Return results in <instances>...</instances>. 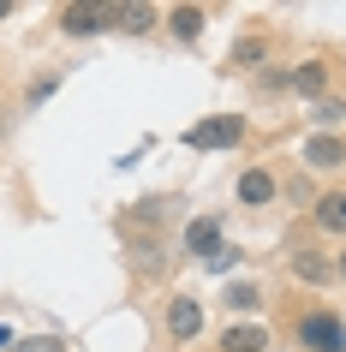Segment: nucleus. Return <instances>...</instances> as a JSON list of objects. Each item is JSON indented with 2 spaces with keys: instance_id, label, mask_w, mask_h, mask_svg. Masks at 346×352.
<instances>
[{
  "instance_id": "f8f14e48",
  "label": "nucleus",
  "mask_w": 346,
  "mask_h": 352,
  "mask_svg": "<svg viewBox=\"0 0 346 352\" xmlns=\"http://www.w3.org/2000/svg\"><path fill=\"white\" fill-rule=\"evenodd\" d=\"M167 24H173V36H180V42H197L203 36V12H197V6H173Z\"/></svg>"
},
{
  "instance_id": "39448f33",
  "label": "nucleus",
  "mask_w": 346,
  "mask_h": 352,
  "mask_svg": "<svg viewBox=\"0 0 346 352\" xmlns=\"http://www.w3.org/2000/svg\"><path fill=\"white\" fill-rule=\"evenodd\" d=\"M185 251L203 257V263H215L221 251H227V245H221V221H215V215H197V221L185 227Z\"/></svg>"
},
{
  "instance_id": "20e7f679",
  "label": "nucleus",
  "mask_w": 346,
  "mask_h": 352,
  "mask_svg": "<svg viewBox=\"0 0 346 352\" xmlns=\"http://www.w3.org/2000/svg\"><path fill=\"white\" fill-rule=\"evenodd\" d=\"M113 24V6H60V30L66 36H96Z\"/></svg>"
},
{
  "instance_id": "9b49d317",
  "label": "nucleus",
  "mask_w": 346,
  "mask_h": 352,
  "mask_svg": "<svg viewBox=\"0 0 346 352\" xmlns=\"http://www.w3.org/2000/svg\"><path fill=\"white\" fill-rule=\"evenodd\" d=\"M316 227H323V233H346V191L316 197Z\"/></svg>"
},
{
  "instance_id": "ddd939ff",
  "label": "nucleus",
  "mask_w": 346,
  "mask_h": 352,
  "mask_svg": "<svg viewBox=\"0 0 346 352\" xmlns=\"http://www.w3.org/2000/svg\"><path fill=\"white\" fill-rule=\"evenodd\" d=\"M113 24L138 36V30H149V24H155V6H113Z\"/></svg>"
},
{
  "instance_id": "4468645a",
  "label": "nucleus",
  "mask_w": 346,
  "mask_h": 352,
  "mask_svg": "<svg viewBox=\"0 0 346 352\" xmlns=\"http://www.w3.org/2000/svg\"><path fill=\"white\" fill-rule=\"evenodd\" d=\"M221 298H227V311H257V287H251V280H233Z\"/></svg>"
},
{
  "instance_id": "9d476101",
  "label": "nucleus",
  "mask_w": 346,
  "mask_h": 352,
  "mask_svg": "<svg viewBox=\"0 0 346 352\" xmlns=\"http://www.w3.org/2000/svg\"><path fill=\"white\" fill-rule=\"evenodd\" d=\"M292 275L310 280V287H323V280H334V263L323 251H292Z\"/></svg>"
},
{
  "instance_id": "423d86ee",
  "label": "nucleus",
  "mask_w": 346,
  "mask_h": 352,
  "mask_svg": "<svg viewBox=\"0 0 346 352\" xmlns=\"http://www.w3.org/2000/svg\"><path fill=\"white\" fill-rule=\"evenodd\" d=\"M305 167H346V138H334V131H316V138H305Z\"/></svg>"
},
{
  "instance_id": "412c9836",
  "label": "nucleus",
  "mask_w": 346,
  "mask_h": 352,
  "mask_svg": "<svg viewBox=\"0 0 346 352\" xmlns=\"http://www.w3.org/2000/svg\"><path fill=\"white\" fill-rule=\"evenodd\" d=\"M6 12H12V0H0V19H6Z\"/></svg>"
},
{
  "instance_id": "a211bd4d",
  "label": "nucleus",
  "mask_w": 346,
  "mask_h": 352,
  "mask_svg": "<svg viewBox=\"0 0 346 352\" xmlns=\"http://www.w3.org/2000/svg\"><path fill=\"white\" fill-rule=\"evenodd\" d=\"M60 90V72H48V78H36V84H30V108H42V102H48V96Z\"/></svg>"
},
{
  "instance_id": "f257e3e1",
  "label": "nucleus",
  "mask_w": 346,
  "mask_h": 352,
  "mask_svg": "<svg viewBox=\"0 0 346 352\" xmlns=\"http://www.w3.org/2000/svg\"><path fill=\"white\" fill-rule=\"evenodd\" d=\"M185 144L191 149H239L245 144V120L239 113H209V120H197L185 131Z\"/></svg>"
},
{
  "instance_id": "0eeeda50",
  "label": "nucleus",
  "mask_w": 346,
  "mask_h": 352,
  "mask_svg": "<svg viewBox=\"0 0 346 352\" xmlns=\"http://www.w3.org/2000/svg\"><path fill=\"white\" fill-rule=\"evenodd\" d=\"M221 352H269V329L263 322H233L221 334Z\"/></svg>"
},
{
  "instance_id": "6e6552de",
  "label": "nucleus",
  "mask_w": 346,
  "mask_h": 352,
  "mask_svg": "<svg viewBox=\"0 0 346 352\" xmlns=\"http://www.w3.org/2000/svg\"><path fill=\"white\" fill-rule=\"evenodd\" d=\"M233 191H239V204H269V197H274V173H269V167H245Z\"/></svg>"
},
{
  "instance_id": "aec40b11",
  "label": "nucleus",
  "mask_w": 346,
  "mask_h": 352,
  "mask_svg": "<svg viewBox=\"0 0 346 352\" xmlns=\"http://www.w3.org/2000/svg\"><path fill=\"white\" fill-rule=\"evenodd\" d=\"M334 275H340V280H346V251H340V257H334Z\"/></svg>"
},
{
  "instance_id": "f03ea898",
  "label": "nucleus",
  "mask_w": 346,
  "mask_h": 352,
  "mask_svg": "<svg viewBox=\"0 0 346 352\" xmlns=\"http://www.w3.org/2000/svg\"><path fill=\"white\" fill-rule=\"evenodd\" d=\"M299 340L310 352H346V322L334 311H305L299 316Z\"/></svg>"
},
{
  "instance_id": "2eb2a0df",
  "label": "nucleus",
  "mask_w": 346,
  "mask_h": 352,
  "mask_svg": "<svg viewBox=\"0 0 346 352\" xmlns=\"http://www.w3.org/2000/svg\"><path fill=\"white\" fill-rule=\"evenodd\" d=\"M12 352H66V334H30V340H12Z\"/></svg>"
},
{
  "instance_id": "1a4fd4ad",
  "label": "nucleus",
  "mask_w": 346,
  "mask_h": 352,
  "mask_svg": "<svg viewBox=\"0 0 346 352\" xmlns=\"http://www.w3.org/2000/svg\"><path fill=\"white\" fill-rule=\"evenodd\" d=\"M287 90H299V96H323V90H328V66H323V60L292 66V72H287Z\"/></svg>"
},
{
  "instance_id": "f3484780",
  "label": "nucleus",
  "mask_w": 346,
  "mask_h": 352,
  "mask_svg": "<svg viewBox=\"0 0 346 352\" xmlns=\"http://www.w3.org/2000/svg\"><path fill=\"white\" fill-rule=\"evenodd\" d=\"M257 60H263V36H245L233 48V66H257Z\"/></svg>"
},
{
  "instance_id": "dca6fc26",
  "label": "nucleus",
  "mask_w": 346,
  "mask_h": 352,
  "mask_svg": "<svg viewBox=\"0 0 346 352\" xmlns=\"http://www.w3.org/2000/svg\"><path fill=\"white\" fill-rule=\"evenodd\" d=\"M346 120V102L340 96H323V102H316V126H340Z\"/></svg>"
},
{
  "instance_id": "6ab92c4d",
  "label": "nucleus",
  "mask_w": 346,
  "mask_h": 352,
  "mask_svg": "<svg viewBox=\"0 0 346 352\" xmlns=\"http://www.w3.org/2000/svg\"><path fill=\"white\" fill-rule=\"evenodd\" d=\"M0 346H6V352H12V329H6V322H0Z\"/></svg>"
},
{
  "instance_id": "7ed1b4c3",
  "label": "nucleus",
  "mask_w": 346,
  "mask_h": 352,
  "mask_svg": "<svg viewBox=\"0 0 346 352\" xmlns=\"http://www.w3.org/2000/svg\"><path fill=\"white\" fill-rule=\"evenodd\" d=\"M203 316H209V311H203L197 298H191V293H180L173 305H167V334H173V340L185 346V340H197V334H203Z\"/></svg>"
}]
</instances>
